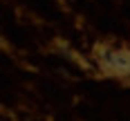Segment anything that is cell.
Returning <instances> with one entry per match:
<instances>
[{"label": "cell", "mask_w": 130, "mask_h": 121, "mask_svg": "<svg viewBox=\"0 0 130 121\" xmlns=\"http://www.w3.org/2000/svg\"><path fill=\"white\" fill-rule=\"evenodd\" d=\"M96 65L105 76L117 81H130V49L128 47H112V45H99L96 47Z\"/></svg>", "instance_id": "obj_1"}]
</instances>
